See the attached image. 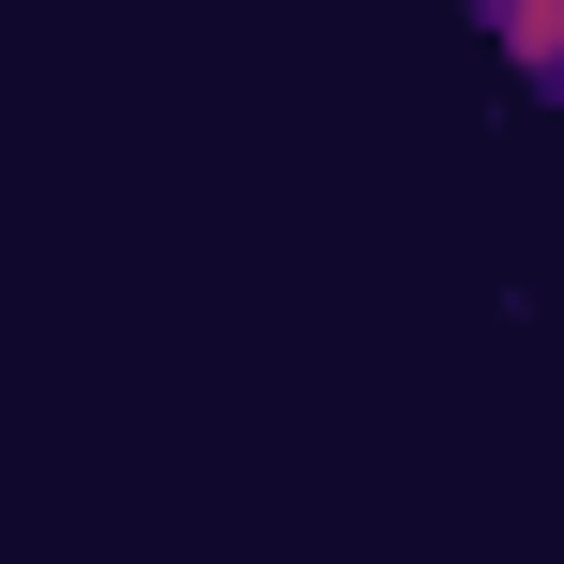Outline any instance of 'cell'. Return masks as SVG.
Instances as JSON below:
<instances>
[{"mask_svg":"<svg viewBox=\"0 0 564 564\" xmlns=\"http://www.w3.org/2000/svg\"><path fill=\"white\" fill-rule=\"evenodd\" d=\"M473 31L519 62V93H534V107H564V0H473Z\"/></svg>","mask_w":564,"mask_h":564,"instance_id":"cell-1","label":"cell"}]
</instances>
